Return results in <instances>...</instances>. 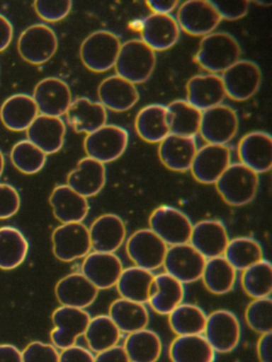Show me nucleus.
<instances>
[{"label": "nucleus", "instance_id": "c756f323", "mask_svg": "<svg viewBox=\"0 0 272 362\" xmlns=\"http://www.w3.org/2000/svg\"><path fill=\"white\" fill-rule=\"evenodd\" d=\"M65 115L68 124L76 133L87 134L106 126L108 120L106 107L101 103H93L85 97L72 101Z\"/></svg>", "mask_w": 272, "mask_h": 362}, {"label": "nucleus", "instance_id": "5fc2aeb1", "mask_svg": "<svg viewBox=\"0 0 272 362\" xmlns=\"http://www.w3.org/2000/svg\"><path fill=\"white\" fill-rule=\"evenodd\" d=\"M256 353L259 362H272L271 332L261 334L257 341Z\"/></svg>", "mask_w": 272, "mask_h": 362}, {"label": "nucleus", "instance_id": "ddd939ff", "mask_svg": "<svg viewBox=\"0 0 272 362\" xmlns=\"http://www.w3.org/2000/svg\"><path fill=\"white\" fill-rule=\"evenodd\" d=\"M238 127L239 119L235 110L219 105L202 112L199 133L208 144L227 145L237 134Z\"/></svg>", "mask_w": 272, "mask_h": 362}, {"label": "nucleus", "instance_id": "37998d69", "mask_svg": "<svg viewBox=\"0 0 272 362\" xmlns=\"http://www.w3.org/2000/svg\"><path fill=\"white\" fill-rule=\"evenodd\" d=\"M223 257L236 271H244L264 259L261 243L250 237H238L227 243Z\"/></svg>", "mask_w": 272, "mask_h": 362}, {"label": "nucleus", "instance_id": "79ce46f5", "mask_svg": "<svg viewBox=\"0 0 272 362\" xmlns=\"http://www.w3.org/2000/svg\"><path fill=\"white\" fill-rule=\"evenodd\" d=\"M168 315L170 328L176 336L202 334L205 329L208 315L197 305L182 303Z\"/></svg>", "mask_w": 272, "mask_h": 362}, {"label": "nucleus", "instance_id": "20e7f679", "mask_svg": "<svg viewBox=\"0 0 272 362\" xmlns=\"http://www.w3.org/2000/svg\"><path fill=\"white\" fill-rule=\"evenodd\" d=\"M121 43L108 30H98L83 41L80 57L83 64L94 73H104L115 66Z\"/></svg>", "mask_w": 272, "mask_h": 362}, {"label": "nucleus", "instance_id": "de8ad7c7", "mask_svg": "<svg viewBox=\"0 0 272 362\" xmlns=\"http://www.w3.org/2000/svg\"><path fill=\"white\" fill-rule=\"evenodd\" d=\"M72 8L70 0H36L34 9L45 22L55 23L64 20Z\"/></svg>", "mask_w": 272, "mask_h": 362}, {"label": "nucleus", "instance_id": "5701e85b", "mask_svg": "<svg viewBox=\"0 0 272 362\" xmlns=\"http://www.w3.org/2000/svg\"><path fill=\"white\" fill-rule=\"evenodd\" d=\"M55 292L61 306L86 309L94 304L99 290L82 273L74 272L57 281Z\"/></svg>", "mask_w": 272, "mask_h": 362}, {"label": "nucleus", "instance_id": "49530a36", "mask_svg": "<svg viewBox=\"0 0 272 362\" xmlns=\"http://www.w3.org/2000/svg\"><path fill=\"white\" fill-rule=\"evenodd\" d=\"M246 324L257 334H267L272 330L271 298H255L244 313Z\"/></svg>", "mask_w": 272, "mask_h": 362}, {"label": "nucleus", "instance_id": "a878e982", "mask_svg": "<svg viewBox=\"0 0 272 362\" xmlns=\"http://www.w3.org/2000/svg\"><path fill=\"white\" fill-rule=\"evenodd\" d=\"M106 182V166L91 158H84L68 175L67 184L84 198L96 196L103 189Z\"/></svg>", "mask_w": 272, "mask_h": 362}, {"label": "nucleus", "instance_id": "aec40b11", "mask_svg": "<svg viewBox=\"0 0 272 362\" xmlns=\"http://www.w3.org/2000/svg\"><path fill=\"white\" fill-rule=\"evenodd\" d=\"M240 163L251 170L265 173L272 167V139L269 133L255 131L248 133L238 144Z\"/></svg>", "mask_w": 272, "mask_h": 362}, {"label": "nucleus", "instance_id": "ea45409f", "mask_svg": "<svg viewBox=\"0 0 272 362\" xmlns=\"http://www.w3.org/2000/svg\"><path fill=\"white\" fill-rule=\"evenodd\" d=\"M170 134L193 137L199 134L201 114L186 100H176L166 107Z\"/></svg>", "mask_w": 272, "mask_h": 362}, {"label": "nucleus", "instance_id": "7c9ffc66", "mask_svg": "<svg viewBox=\"0 0 272 362\" xmlns=\"http://www.w3.org/2000/svg\"><path fill=\"white\" fill-rule=\"evenodd\" d=\"M184 296L183 284L164 272L154 275L148 303L155 313L168 315L178 305L182 304Z\"/></svg>", "mask_w": 272, "mask_h": 362}, {"label": "nucleus", "instance_id": "c9c22d12", "mask_svg": "<svg viewBox=\"0 0 272 362\" xmlns=\"http://www.w3.org/2000/svg\"><path fill=\"white\" fill-rule=\"evenodd\" d=\"M215 354L203 334L178 336L169 347L171 362H214Z\"/></svg>", "mask_w": 272, "mask_h": 362}, {"label": "nucleus", "instance_id": "9b49d317", "mask_svg": "<svg viewBox=\"0 0 272 362\" xmlns=\"http://www.w3.org/2000/svg\"><path fill=\"white\" fill-rule=\"evenodd\" d=\"M91 315L85 309L61 306L51 315L53 329L50 340L55 349H63L76 345V340L85 334Z\"/></svg>", "mask_w": 272, "mask_h": 362}, {"label": "nucleus", "instance_id": "1a4fd4ad", "mask_svg": "<svg viewBox=\"0 0 272 362\" xmlns=\"http://www.w3.org/2000/svg\"><path fill=\"white\" fill-rule=\"evenodd\" d=\"M167 245L150 228L136 230L125 245L128 257L136 267L152 271L163 267Z\"/></svg>", "mask_w": 272, "mask_h": 362}, {"label": "nucleus", "instance_id": "2eb2a0df", "mask_svg": "<svg viewBox=\"0 0 272 362\" xmlns=\"http://www.w3.org/2000/svg\"><path fill=\"white\" fill-rule=\"evenodd\" d=\"M176 21L188 35L205 37L219 26L221 18L208 0H188L178 8Z\"/></svg>", "mask_w": 272, "mask_h": 362}, {"label": "nucleus", "instance_id": "473e14b6", "mask_svg": "<svg viewBox=\"0 0 272 362\" xmlns=\"http://www.w3.org/2000/svg\"><path fill=\"white\" fill-rule=\"evenodd\" d=\"M108 315L120 332L128 334L144 329L150 321V315L144 304L121 298L110 304Z\"/></svg>", "mask_w": 272, "mask_h": 362}, {"label": "nucleus", "instance_id": "3c124183", "mask_svg": "<svg viewBox=\"0 0 272 362\" xmlns=\"http://www.w3.org/2000/svg\"><path fill=\"white\" fill-rule=\"evenodd\" d=\"M210 4L218 12L221 20H239L248 13L249 1L246 0H212Z\"/></svg>", "mask_w": 272, "mask_h": 362}, {"label": "nucleus", "instance_id": "dca6fc26", "mask_svg": "<svg viewBox=\"0 0 272 362\" xmlns=\"http://www.w3.org/2000/svg\"><path fill=\"white\" fill-rule=\"evenodd\" d=\"M34 103L40 115L60 117L65 115L72 103L69 86L59 78L42 79L33 90Z\"/></svg>", "mask_w": 272, "mask_h": 362}, {"label": "nucleus", "instance_id": "7ed1b4c3", "mask_svg": "<svg viewBox=\"0 0 272 362\" xmlns=\"http://www.w3.org/2000/svg\"><path fill=\"white\" fill-rule=\"evenodd\" d=\"M155 52L142 40H130L121 45L115 63L117 76L134 86L146 82L154 71Z\"/></svg>", "mask_w": 272, "mask_h": 362}, {"label": "nucleus", "instance_id": "bf43d9fd", "mask_svg": "<svg viewBox=\"0 0 272 362\" xmlns=\"http://www.w3.org/2000/svg\"><path fill=\"white\" fill-rule=\"evenodd\" d=\"M4 165H6V160H4V153H2L1 150H0V177H1L2 173H4Z\"/></svg>", "mask_w": 272, "mask_h": 362}, {"label": "nucleus", "instance_id": "603ef678", "mask_svg": "<svg viewBox=\"0 0 272 362\" xmlns=\"http://www.w3.org/2000/svg\"><path fill=\"white\" fill-rule=\"evenodd\" d=\"M60 362H95V356L85 347L72 345L60 353Z\"/></svg>", "mask_w": 272, "mask_h": 362}, {"label": "nucleus", "instance_id": "13d9d810", "mask_svg": "<svg viewBox=\"0 0 272 362\" xmlns=\"http://www.w3.org/2000/svg\"><path fill=\"white\" fill-rule=\"evenodd\" d=\"M0 362H23L21 351L12 344H0Z\"/></svg>", "mask_w": 272, "mask_h": 362}, {"label": "nucleus", "instance_id": "9d476101", "mask_svg": "<svg viewBox=\"0 0 272 362\" xmlns=\"http://www.w3.org/2000/svg\"><path fill=\"white\" fill-rule=\"evenodd\" d=\"M57 37L55 31L45 24L28 27L17 42L19 56L32 65L48 62L57 50Z\"/></svg>", "mask_w": 272, "mask_h": 362}, {"label": "nucleus", "instance_id": "c03bdc74", "mask_svg": "<svg viewBox=\"0 0 272 362\" xmlns=\"http://www.w3.org/2000/svg\"><path fill=\"white\" fill-rule=\"evenodd\" d=\"M242 286L253 300L270 298L272 292V264L264 258L261 262L242 271Z\"/></svg>", "mask_w": 272, "mask_h": 362}, {"label": "nucleus", "instance_id": "f257e3e1", "mask_svg": "<svg viewBox=\"0 0 272 362\" xmlns=\"http://www.w3.org/2000/svg\"><path fill=\"white\" fill-rule=\"evenodd\" d=\"M242 48L233 35L227 33H212L200 42L195 62L210 74L225 73L239 61Z\"/></svg>", "mask_w": 272, "mask_h": 362}, {"label": "nucleus", "instance_id": "864d4df0", "mask_svg": "<svg viewBox=\"0 0 272 362\" xmlns=\"http://www.w3.org/2000/svg\"><path fill=\"white\" fill-rule=\"evenodd\" d=\"M95 362H130L125 349L120 345L110 347L95 356Z\"/></svg>", "mask_w": 272, "mask_h": 362}, {"label": "nucleus", "instance_id": "0eeeda50", "mask_svg": "<svg viewBox=\"0 0 272 362\" xmlns=\"http://www.w3.org/2000/svg\"><path fill=\"white\" fill-rule=\"evenodd\" d=\"M203 334L215 353H231L239 344L242 326L235 313L219 309L208 315Z\"/></svg>", "mask_w": 272, "mask_h": 362}, {"label": "nucleus", "instance_id": "a18cd8bd", "mask_svg": "<svg viewBox=\"0 0 272 362\" xmlns=\"http://www.w3.org/2000/svg\"><path fill=\"white\" fill-rule=\"evenodd\" d=\"M10 156L15 168L25 175L40 173L47 160L46 154L28 139L15 144Z\"/></svg>", "mask_w": 272, "mask_h": 362}, {"label": "nucleus", "instance_id": "6ab92c4d", "mask_svg": "<svg viewBox=\"0 0 272 362\" xmlns=\"http://www.w3.org/2000/svg\"><path fill=\"white\" fill-rule=\"evenodd\" d=\"M181 29L170 14L152 13L144 18L140 27L142 41L153 52H164L176 45Z\"/></svg>", "mask_w": 272, "mask_h": 362}, {"label": "nucleus", "instance_id": "6e6552de", "mask_svg": "<svg viewBox=\"0 0 272 362\" xmlns=\"http://www.w3.org/2000/svg\"><path fill=\"white\" fill-rule=\"evenodd\" d=\"M51 241L53 255L61 262H74L91 253L89 228L82 222L57 226L53 230Z\"/></svg>", "mask_w": 272, "mask_h": 362}, {"label": "nucleus", "instance_id": "58836bf2", "mask_svg": "<svg viewBox=\"0 0 272 362\" xmlns=\"http://www.w3.org/2000/svg\"><path fill=\"white\" fill-rule=\"evenodd\" d=\"M29 252L25 235L13 226L0 228V269L13 270L21 266Z\"/></svg>", "mask_w": 272, "mask_h": 362}, {"label": "nucleus", "instance_id": "b1692460", "mask_svg": "<svg viewBox=\"0 0 272 362\" xmlns=\"http://www.w3.org/2000/svg\"><path fill=\"white\" fill-rule=\"evenodd\" d=\"M66 124L60 117L38 115L27 129L28 141L45 154L57 153L65 141Z\"/></svg>", "mask_w": 272, "mask_h": 362}, {"label": "nucleus", "instance_id": "4d7b16f0", "mask_svg": "<svg viewBox=\"0 0 272 362\" xmlns=\"http://www.w3.org/2000/svg\"><path fill=\"white\" fill-rule=\"evenodd\" d=\"M176 0H148L149 9L155 14H170L178 6Z\"/></svg>", "mask_w": 272, "mask_h": 362}, {"label": "nucleus", "instance_id": "8fccbe9b", "mask_svg": "<svg viewBox=\"0 0 272 362\" xmlns=\"http://www.w3.org/2000/svg\"><path fill=\"white\" fill-rule=\"evenodd\" d=\"M21 209V196L10 184L0 183V220L16 215Z\"/></svg>", "mask_w": 272, "mask_h": 362}, {"label": "nucleus", "instance_id": "c85d7f7f", "mask_svg": "<svg viewBox=\"0 0 272 362\" xmlns=\"http://www.w3.org/2000/svg\"><path fill=\"white\" fill-rule=\"evenodd\" d=\"M53 216L62 224L82 222L89 211L87 199L74 192L68 185H59L49 197Z\"/></svg>", "mask_w": 272, "mask_h": 362}, {"label": "nucleus", "instance_id": "412c9836", "mask_svg": "<svg viewBox=\"0 0 272 362\" xmlns=\"http://www.w3.org/2000/svg\"><path fill=\"white\" fill-rule=\"evenodd\" d=\"M229 235L227 228L219 220H203L193 226L189 243L205 259L223 256Z\"/></svg>", "mask_w": 272, "mask_h": 362}, {"label": "nucleus", "instance_id": "f03ea898", "mask_svg": "<svg viewBox=\"0 0 272 362\" xmlns=\"http://www.w3.org/2000/svg\"><path fill=\"white\" fill-rule=\"evenodd\" d=\"M225 203L242 206L254 200L259 186V175L242 163L231 164L215 183Z\"/></svg>", "mask_w": 272, "mask_h": 362}, {"label": "nucleus", "instance_id": "393cba45", "mask_svg": "<svg viewBox=\"0 0 272 362\" xmlns=\"http://www.w3.org/2000/svg\"><path fill=\"white\" fill-rule=\"evenodd\" d=\"M186 90L187 103L200 112L221 105L227 96L221 77L214 74L195 76L187 82Z\"/></svg>", "mask_w": 272, "mask_h": 362}, {"label": "nucleus", "instance_id": "72a5a7b5", "mask_svg": "<svg viewBox=\"0 0 272 362\" xmlns=\"http://www.w3.org/2000/svg\"><path fill=\"white\" fill-rule=\"evenodd\" d=\"M135 129L140 139L147 143H161L170 134L166 107L150 105L140 110L136 116Z\"/></svg>", "mask_w": 272, "mask_h": 362}, {"label": "nucleus", "instance_id": "cd10ccee", "mask_svg": "<svg viewBox=\"0 0 272 362\" xmlns=\"http://www.w3.org/2000/svg\"><path fill=\"white\" fill-rule=\"evenodd\" d=\"M98 97L106 109L114 112L128 111L140 100L136 86L117 75L110 76L100 83Z\"/></svg>", "mask_w": 272, "mask_h": 362}, {"label": "nucleus", "instance_id": "f3484780", "mask_svg": "<svg viewBox=\"0 0 272 362\" xmlns=\"http://www.w3.org/2000/svg\"><path fill=\"white\" fill-rule=\"evenodd\" d=\"M232 153L227 145H208L197 150L191 171L196 181L215 184L231 165Z\"/></svg>", "mask_w": 272, "mask_h": 362}, {"label": "nucleus", "instance_id": "a211bd4d", "mask_svg": "<svg viewBox=\"0 0 272 362\" xmlns=\"http://www.w3.org/2000/svg\"><path fill=\"white\" fill-rule=\"evenodd\" d=\"M123 266L120 258L115 253L91 252L84 257L81 273L97 288L108 290L116 286Z\"/></svg>", "mask_w": 272, "mask_h": 362}, {"label": "nucleus", "instance_id": "4be33fe9", "mask_svg": "<svg viewBox=\"0 0 272 362\" xmlns=\"http://www.w3.org/2000/svg\"><path fill=\"white\" fill-rule=\"evenodd\" d=\"M89 232L91 249L104 253H115L127 237L125 222L115 214H104L98 217L91 223Z\"/></svg>", "mask_w": 272, "mask_h": 362}, {"label": "nucleus", "instance_id": "bb28decb", "mask_svg": "<svg viewBox=\"0 0 272 362\" xmlns=\"http://www.w3.org/2000/svg\"><path fill=\"white\" fill-rule=\"evenodd\" d=\"M197 150L193 137L169 134L159 143V160L166 168L185 173L191 170Z\"/></svg>", "mask_w": 272, "mask_h": 362}, {"label": "nucleus", "instance_id": "e433bc0d", "mask_svg": "<svg viewBox=\"0 0 272 362\" xmlns=\"http://www.w3.org/2000/svg\"><path fill=\"white\" fill-rule=\"evenodd\" d=\"M123 349L130 362H157L161 357L163 344L157 332L144 328L128 334Z\"/></svg>", "mask_w": 272, "mask_h": 362}, {"label": "nucleus", "instance_id": "f8f14e48", "mask_svg": "<svg viewBox=\"0 0 272 362\" xmlns=\"http://www.w3.org/2000/svg\"><path fill=\"white\" fill-rule=\"evenodd\" d=\"M205 262V258L191 243H184L168 247L163 267L165 273L184 285L201 279Z\"/></svg>", "mask_w": 272, "mask_h": 362}, {"label": "nucleus", "instance_id": "39448f33", "mask_svg": "<svg viewBox=\"0 0 272 362\" xmlns=\"http://www.w3.org/2000/svg\"><path fill=\"white\" fill-rule=\"evenodd\" d=\"M128 144L129 134L125 129L116 124H106L87 134L84 139V151L87 158L106 164L120 158Z\"/></svg>", "mask_w": 272, "mask_h": 362}, {"label": "nucleus", "instance_id": "09e8293b", "mask_svg": "<svg viewBox=\"0 0 272 362\" xmlns=\"http://www.w3.org/2000/svg\"><path fill=\"white\" fill-rule=\"evenodd\" d=\"M23 362H60V353L52 344L33 341L21 353Z\"/></svg>", "mask_w": 272, "mask_h": 362}, {"label": "nucleus", "instance_id": "4468645a", "mask_svg": "<svg viewBox=\"0 0 272 362\" xmlns=\"http://www.w3.org/2000/svg\"><path fill=\"white\" fill-rule=\"evenodd\" d=\"M221 80L227 97L234 101H246L259 92L261 71L252 61H238L222 73Z\"/></svg>", "mask_w": 272, "mask_h": 362}, {"label": "nucleus", "instance_id": "f704fd0d", "mask_svg": "<svg viewBox=\"0 0 272 362\" xmlns=\"http://www.w3.org/2000/svg\"><path fill=\"white\" fill-rule=\"evenodd\" d=\"M154 275L151 271L140 267L123 269L116 284L117 291L121 298L144 304L150 296L151 284Z\"/></svg>", "mask_w": 272, "mask_h": 362}, {"label": "nucleus", "instance_id": "a19ab883", "mask_svg": "<svg viewBox=\"0 0 272 362\" xmlns=\"http://www.w3.org/2000/svg\"><path fill=\"white\" fill-rule=\"evenodd\" d=\"M83 336L89 351L98 354L118 345L121 332L108 315H100L91 317Z\"/></svg>", "mask_w": 272, "mask_h": 362}, {"label": "nucleus", "instance_id": "4c0bfd02", "mask_svg": "<svg viewBox=\"0 0 272 362\" xmlns=\"http://www.w3.org/2000/svg\"><path fill=\"white\" fill-rule=\"evenodd\" d=\"M201 279L208 291L221 296L234 289L237 279V271L223 256L210 258L206 259Z\"/></svg>", "mask_w": 272, "mask_h": 362}, {"label": "nucleus", "instance_id": "423d86ee", "mask_svg": "<svg viewBox=\"0 0 272 362\" xmlns=\"http://www.w3.org/2000/svg\"><path fill=\"white\" fill-rule=\"evenodd\" d=\"M150 230L157 234L167 245L189 243L193 223L186 214L176 207H157L149 218Z\"/></svg>", "mask_w": 272, "mask_h": 362}, {"label": "nucleus", "instance_id": "2f4dec72", "mask_svg": "<svg viewBox=\"0 0 272 362\" xmlns=\"http://www.w3.org/2000/svg\"><path fill=\"white\" fill-rule=\"evenodd\" d=\"M38 116V110L29 95L16 94L8 97L0 109V119L8 130L14 132L27 131Z\"/></svg>", "mask_w": 272, "mask_h": 362}, {"label": "nucleus", "instance_id": "6e6d98bb", "mask_svg": "<svg viewBox=\"0 0 272 362\" xmlns=\"http://www.w3.org/2000/svg\"><path fill=\"white\" fill-rule=\"evenodd\" d=\"M13 26L6 16L0 14V52L6 50L13 40Z\"/></svg>", "mask_w": 272, "mask_h": 362}]
</instances>
